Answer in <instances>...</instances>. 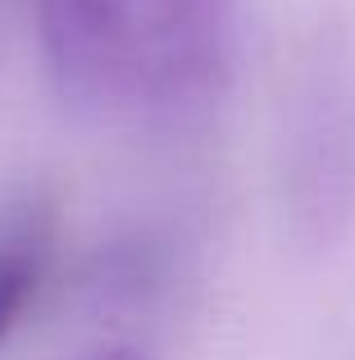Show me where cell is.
<instances>
[{"mask_svg":"<svg viewBox=\"0 0 355 360\" xmlns=\"http://www.w3.org/2000/svg\"><path fill=\"white\" fill-rule=\"evenodd\" d=\"M36 18L64 87L109 110L196 101L232 41V0H36Z\"/></svg>","mask_w":355,"mask_h":360,"instance_id":"1","label":"cell"},{"mask_svg":"<svg viewBox=\"0 0 355 360\" xmlns=\"http://www.w3.org/2000/svg\"><path fill=\"white\" fill-rule=\"evenodd\" d=\"M36 288V264L23 251H0V338L14 328V319L23 315L27 297Z\"/></svg>","mask_w":355,"mask_h":360,"instance_id":"2","label":"cell"},{"mask_svg":"<svg viewBox=\"0 0 355 360\" xmlns=\"http://www.w3.org/2000/svg\"><path fill=\"white\" fill-rule=\"evenodd\" d=\"M82 360H146L142 352H128V347H119V352H96V356H82Z\"/></svg>","mask_w":355,"mask_h":360,"instance_id":"3","label":"cell"}]
</instances>
